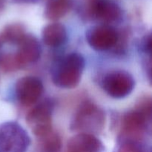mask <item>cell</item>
<instances>
[{
  "label": "cell",
  "mask_w": 152,
  "mask_h": 152,
  "mask_svg": "<svg viewBox=\"0 0 152 152\" xmlns=\"http://www.w3.org/2000/svg\"><path fill=\"white\" fill-rule=\"evenodd\" d=\"M72 4V0H48L45 8V16L49 20H58L70 11Z\"/></svg>",
  "instance_id": "obj_13"
},
{
  "label": "cell",
  "mask_w": 152,
  "mask_h": 152,
  "mask_svg": "<svg viewBox=\"0 0 152 152\" xmlns=\"http://www.w3.org/2000/svg\"><path fill=\"white\" fill-rule=\"evenodd\" d=\"M44 87L41 80L32 76L19 79L15 86L18 101L22 105L29 106L34 105L42 95Z\"/></svg>",
  "instance_id": "obj_8"
},
{
  "label": "cell",
  "mask_w": 152,
  "mask_h": 152,
  "mask_svg": "<svg viewBox=\"0 0 152 152\" xmlns=\"http://www.w3.org/2000/svg\"><path fill=\"white\" fill-rule=\"evenodd\" d=\"M116 152H144V151L138 142L120 140Z\"/></svg>",
  "instance_id": "obj_17"
},
{
  "label": "cell",
  "mask_w": 152,
  "mask_h": 152,
  "mask_svg": "<svg viewBox=\"0 0 152 152\" xmlns=\"http://www.w3.org/2000/svg\"><path fill=\"white\" fill-rule=\"evenodd\" d=\"M17 52L15 57L21 68L39 60L42 53V48L39 40L31 34H26L18 44Z\"/></svg>",
  "instance_id": "obj_10"
},
{
  "label": "cell",
  "mask_w": 152,
  "mask_h": 152,
  "mask_svg": "<svg viewBox=\"0 0 152 152\" xmlns=\"http://www.w3.org/2000/svg\"><path fill=\"white\" fill-rule=\"evenodd\" d=\"M105 123L103 110L91 102L81 104L74 114L70 129L72 132L93 134L100 133Z\"/></svg>",
  "instance_id": "obj_2"
},
{
  "label": "cell",
  "mask_w": 152,
  "mask_h": 152,
  "mask_svg": "<svg viewBox=\"0 0 152 152\" xmlns=\"http://www.w3.org/2000/svg\"><path fill=\"white\" fill-rule=\"evenodd\" d=\"M140 48L142 52L150 55L151 52V34L145 36L140 43Z\"/></svg>",
  "instance_id": "obj_18"
},
{
  "label": "cell",
  "mask_w": 152,
  "mask_h": 152,
  "mask_svg": "<svg viewBox=\"0 0 152 152\" xmlns=\"http://www.w3.org/2000/svg\"><path fill=\"white\" fill-rule=\"evenodd\" d=\"M151 118L137 108L125 114L122 120L120 140L136 142L140 140Z\"/></svg>",
  "instance_id": "obj_7"
},
{
  "label": "cell",
  "mask_w": 152,
  "mask_h": 152,
  "mask_svg": "<svg viewBox=\"0 0 152 152\" xmlns=\"http://www.w3.org/2000/svg\"><path fill=\"white\" fill-rule=\"evenodd\" d=\"M103 145L93 134L78 133L68 140V152H102Z\"/></svg>",
  "instance_id": "obj_11"
},
{
  "label": "cell",
  "mask_w": 152,
  "mask_h": 152,
  "mask_svg": "<svg viewBox=\"0 0 152 152\" xmlns=\"http://www.w3.org/2000/svg\"><path fill=\"white\" fill-rule=\"evenodd\" d=\"M85 65V59L80 53L74 52L65 56L53 71V84L61 88H76L81 80Z\"/></svg>",
  "instance_id": "obj_1"
},
{
  "label": "cell",
  "mask_w": 152,
  "mask_h": 152,
  "mask_svg": "<svg viewBox=\"0 0 152 152\" xmlns=\"http://www.w3.org/2000/svg\"><path fill=\"white\" fill-rule=\"evenodd\" d=\"M83 13L86 18L111 23L121 18L122 10L111 0H84Z\"/></svg>",
  "instance_id": "obj_6"
},
{
  "label": "cell",
  "mask_w": 152,
  "mask_h": 152,
  "mask_svg": "<svg viewBox=\"0 0 152 152\" xmlns=\"http://www.w3.org/2000/svg\"><path fill=\"white\" fill-rule=\"evenodd\" d=\"M53 102L46 99L34 107L27 114L26 122L33 134L41 138L52 132Z\"/></svg>",
  "instance_id": "obj_4"
},
{
  "label": "cell",
  "mask_w": 152,
  "mask_h": 152,
  "mask_svg": "<svg viewBox=\"0 0 152 152\" xmlns=\"http://www.w3.org/2000/svg\"><path fill=\"white\" fill-rule=\"evenodd\" d=\"M4 3H5V0H0V10L3 9L4 6Z\"/></svg>",
  "instance_id": "obj_20"
},
{
  "label": "cell",
  "mask_w": 152,
  "mask_h": 152,
  "mask_svg": "<svg viewBox=\"0 0 152 152\" xmlns=\"http://www.w3.org/2000/svg\"><path fill=\"white\" fill-rule=\"evenodd\" d=\"M30 143L28 133L19 123L0 124V152H26Z\"/></svg>",
  "instance_id": "obj_3"
},
{
  "label": "cell",
  "mask_w": 152,
  "mask_h": 152,
  "mask_svg": "<svg viewBox=\"0 0 152 152\" xmlns=\"http://www.w3.org/2000/svg\"><path fill=\"white\" fill-rule=\"evenodd\" d=\"M118 39L117 31L108 25H96L86 32V40L88 45L98 51L109 50L116 45Z\"/></svg>",
  "instance_id": "obj_9"
},
{
  "label": "cell",
  "mask_w": 152,
  "mask_h": 152,
  "mask_svg": "<svg viewBox=\"0 0 152 152\" xmlns=\"http://www.w3.org/2000/svg\"><path fill=\"white\" fill-rule=\"evenodd\" d=\"M40 139L42 148L45 152H60L62 142L57 134L51 132Z\"/></svg>",
  "instance_id": "obj_15"
},
{
  "label": "cell",
  "mask_w": 152,
  "mask_h": 152,
  "mask_svg": "<svg viewBox=\"0 0 152 152\" xmlns=\"http://www.w3.org/2000/svg\"><path fill=\"white\" fill-rule=\"evenodd\" d=\"M26 35L25 28L20 23L7 25L0 34V39L3 42L18 45Z\"/></svg>",
  "instance_id": "obj_14"
},
{
  "label": "cell",
  "mask_w": 152,
  "mask_h": 152,
  "mask_svg": "<svg viewBox=\"0 0 152 152\" xmlns=\"http://www.w3.org/2000/svg\"><path fill=\"white\" fill-rule=\"evenodd\" d=\"M68 34L65 27L59 22L46 25L42 30V40L47 46L59 47L67 41Z\"/></svg>",
  "instance_id": "obj_12"
},
{
  "label": "cell",
  "mask_w": 152,
  "mask_h": 152,
  "mask_svg": "<svg viewBox=\"0 0 152 152\" xmlns=\"http://www.w3.org/2000/svg\"><path fill=\"white\" fill-rule=\"evenodd\" d=\"M135 81L130 73L126 71H113L104 76L102 87L105 93L116 99L130 94L134 88Z\"/></svg>",
  "instance_id": "obj_5"
},
{
  "label": "cell",
  "mask_w": 152,
  "mask_h": 152,
  "mask_svg": "<svg viewBox=\"0 0 152 152\" xmlns=\"http://www.w3.org/2000/svg\"><path fill=\"white\" fill-rule=\"evenodd\" d=\"M0 68L4 72H12L22 68L14 54H5L0 56Z\"/></svg>",
  "instance_id": "obj_16"
},
{
  "label": "cell",
  "mask_w": 152,
  "mask_h": 152,
  "mask_svg": "<svg viewBox=\"0 0 152 152\" xmlns=\"http://www.w3.org/2000/svg\"><path fill=\"white\" fill-rule=\"evenodd\" d=\"M1 39H0V45H1Z\"/></svg>",
  "instance_id": "obj_21"
},
{
  "label": "cell",
  "mask_w": 152,
  "mask_h": 152,
  "mask_svg": "<svg viewBox=\"0 0 152 152\" xmlns=\"http://www.w3.org/2000/svg\"><path fill=\"white\" fill-rule=\"evenodd\" d=\"M13 1L17 3H30L37 1V0H13Z\"/></svg>",
  "instance_id": "obj_19"
}]
</instances>
